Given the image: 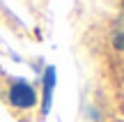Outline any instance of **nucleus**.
Here are the masks:
<instances>
[{
	"label": "nucleus",
	"mask_w": 124,
	"mask_h": 122,
	"mask_svg": "<svg viewBox=\"0 0 124 122\" xmlns=\"http://www.w3.org/2000/svg\"><path fill=\"white\" fill-rule=\"evenodd\" d=\"M9 104L16 108H32L37 104V92L30 83L25 81H16L9 88Z\"/></svg>",
	"instance_id": "nucleus-1"
},
{
	"label": "nucleus",
	"mask_w": 124,
	"mask_h": 122,
	"mask_svg": "<svg viewBox=\"0 0 124 122\" xmlns=\"http://www.w3.org/2000/svg\"><path fill=\"white\" fill-rule=\"evenodd\" d=\"M55 67H46L44 72V95H41V113L48 115L51 113V106H53V90H55Z\"/></svg>",
	"instance_id": "nucleus-2"
},
{
	"label": "nucleus",
	"mask_w": 124,
	"mask_h": 122,
	"mask_svg": "<svg viewBox=\"0 0 124 122\" xmlns=\"http://www.w3.org/2000/svg\"><path fill=\"white\" fill-rule=\"evenodd\" d=\"M113 46L117 51H124V7L120 16L115 18V25H113Z\"/></svg>",
	"instance_id": "nucleus-3"
}]
</instances>
